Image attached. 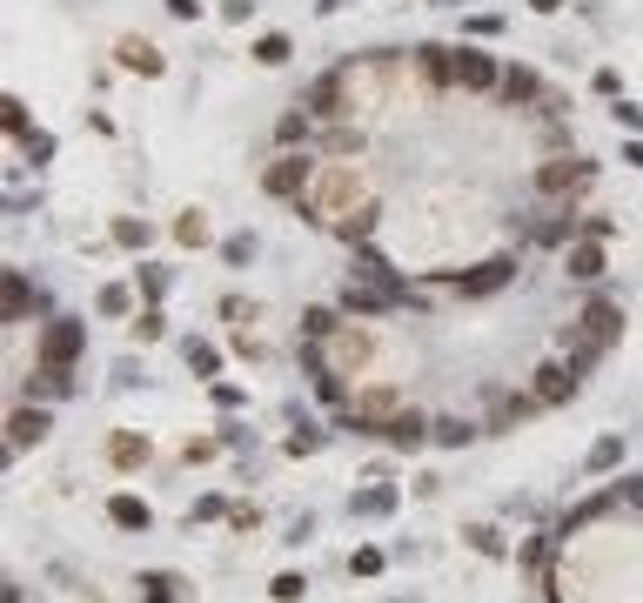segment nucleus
I'll list each match as a JSON object with an SVG mask.
<instances>
[{"label": "nucleus", "mask_w": 643, "mask_h": 603, "mask_svg": "<svg viewBox=\"0 0 643 603\" xmlns=\"http://www.w3.org/2000/svg\"><path fill=\"white\" fill-rule=\"evenodd\" d=\"M583 181H590V161H583V155H556V161H543V168L530 175V188H536V195H570V188H583Z\"/></svg>", "instance_id": "nucleus-3"}, {"label": "nucleus", "mask_w": 643, "mask_h": 603, "mask_svg": "<svg viewBox=\"0 0 643 603\" xmlns=\"http://www.w3.org/2000/svg\"><path fill=\"white\" fill-rule=\"evenodd\" d=\"M222 315H228V322H248V315H255V302H242V295H228V302H222Z\"/></svg>", "instance_id": "nucleus-46"}, {"label": "nucleus", "mask_w": 643, "mask_h": 603, "mask_svg": "<svg viewBox=\"0 0 643 603\" xmlns=\"http://www.w3.org/2000/svg\"><path fill=\"white\" fill-rule=\"evenodd\" d=\"M610 114H617L623 128H643V108H637V101H617V108H610Z\"/></svg>", "instance_id": "nucleus-47"}, {"label": "nucleus", "mask_w": 643, "mask_h": 603, "mask_svg": "<svg viewBox=\"0 0 643 603\" xmlns=\"http://www.w3.org/2000/svg\"><path fill=\"white\" fill-rule=\"evenodd\" d=\"M382 443H396V449H422V443H436V423H429L422 409H396V416H382Z\"/></svg>", "instance_id": "nucleus-5"}, {"label": "nucleus", "mask_w": 643, "mask_h": 603, "mask_svg": "<svg viewBox=\"0 0 643 603\" xmlns=\"http://www.w3.org/2000/svg\"><path fill=\"white\" fill-rule=\"evenodd\" d=\"M134 289L148 295V302H161V295H168V268H155V262H141V268H134Z\"/></svg>", "instance_id": "nucleus-25"}, {"label": "nucleus", "mask_w": 643, "mask_h": 603, "mask_svg": "<svg viewBox=\"0 0 643 603\" xmlns=\"http://www.w3.org/2000/svg\"><path fill=\"white\" fill-rule=\"evenodd\" d=\"M108 516L121 530H148V523H155V510H148L141 496H108Z\"/></svg>", "instance_id": "nucleus-20"}, {"label": "nucleus", "mask_w": 643, "mask_h": 603, "mask_svg": "<svg viewBox=\"0 0 643 603\" xmlns=\"http://www.w3.org/2000/svg\"><path fill=\"white\" fill-rule=\"evenodd\" d=\"M349 570H355V577H376V570H382V550H355Z\"/></svg>", "instance_id": "nucleus-42"}, {"label": "nucleus", "mask_w": 643, "mask_h": 603, "mask_svg": "<svg viewBox=\"0 0 643 603\" xmlns=\"http://www.w3.org/2000/svg\"><path fill=\"white\" fill-rule=\"evenodd\" d=\"M168 14H175V21H195V14H201V0H168Z\"/></svg>", "instance_id": "nucleus-48"}, {"label": "nucleus", "mask_w": 643, "mask_h": 603, "mask_svg": "<svg viewBox=\"0 0 643 603\" xmlns=\"http://www.w3.org/2000/svg\"><path fill=\"white\" fill-rule=\"evenodd\" d=\"M27 389H34V396H67V389H74V362H47L41 356V369H34V376H27Z\"/></svg>", "instance_id": "nucleus-16"}, {"label": "nucleus", "mask_w": 643, "mask_h": 603, "mask_svg": "<svg viewBox=\"0 0 643 603\" xmlns=\"http://www.w3.org/2000/svg\"><path fill=\"white\" fill-rule=\"evenodd\" d=\"M134 309V295L121 289V282H108V289H101V315H128Z\"/></svg>", "instance_id": "nucleus-36"}, {"label": "nucleus", "mask_w": 643, "mask_h": 603, "mask_svg": "<svg viewBox=\"0 0 643 603\" xmlns=\"http://www.w3.org/2000/svg\"><path fill=\"white\" fill-rule=\"evenodd\" d=\"M563 275H570V282H597L603 275V242L597 235H577V242L563 248Z\"/></svg>", "instance_id": "nucleus-10"}, {"label": "nucleus", "mask_w": 643, "mask_h": 603, "mask_svg": "<svg viewBox=\"0 0 643 603\" xmlns=\"http://www.w3.org/2000/svg\"><path fill=\"white\" fill-rule=\"evenodd\" d=\"M141 590H148V597H141V603H175V583H168V577H148V583H141Z\"/></svg>", "instance_id": "nucleus-40"}, {"label": "nucleus", "mask_w": 643, "mask_h": 603, "mask_svg": "<svg viewBox=\"0 0 643 603\" xmlns=\"http://www.w3.org/2000/svg\"><path fill=\"white\" fill-rule=\"evenodd\" d=\"M530 7H536V14H556V7H563V0H530Z\"/></svg>", "instance_id": "nucleus-50"}, {"label": "nucleus", "mask_w": 643, "mask_h": 603, "mask_svg": "<svg viewBox=\"0 0 643 603\" xmlns=\"http://www.w3.org/2000/svg\"><path fill=\"white\" fill-rule=\"evenodd\" d=\"M623 161H630V168H643V141H623Z\"/></svg>", "instance_id": "nucleus-49"}, {"label": "nucleus", "mask_w": 643, "mask_h": 603, "mask_svg": "<svg viewBox=\"0 0 643 603\" xmlns=\"http://www.w3.org/2000/svg\"><path fill=\"white\" fill-rule=\"evenodd\" d=\"M148 235H155V228L141 222V215H121V222H114V242L121 248H148Z\"/></svg>", "instance_id": "nucleus-28"}, {"label": "nucleus", "mask_w": 643, "mask_h": 603, "mask_svg": "<svg viewBox=\"0 0 643 603\" xmlns=\"http://www.w3.org/2000/svg\"><path fill=\"white\" fill-rule=\"evenodd\" d=\"M355 282H376V289H389V295H396V302H402V295H409V289H402V282H396V268L382 262V255H369V248L355 255Z\"/></svg>", "instance_id": "nucleus-17"}, {"label": "nucleus", "mask_w": 643, "mask_h": 603, "mask_svg": "<svg viewBox=\"0 0 643 603\" xmlns=\"http://www.w3.org/2000/svg\"><path fill=\"white\" fill-rule=\"evenodd\" d=\"M355 510H362V516H389V510H396V490H362V496H355Z\"/></svg>", "instance_id": "nucleus-34"}, {"label": "nucleus", "mask_w": 643, "mask_h": 603, "mask_svg": "<svg viewBox=\"0 0 643 603\" xmlns=\"http://www.w3.org/2000/svg\"><path fill=\"white\" fill-rule=\"evenodd\" d=\"M536 242H570V222H536Z\"/></svg>", "instance_id": "nucleus-45"}, {"label": "nucleus", "mask_w": 643, "mask_h": 603, "mask_svg": "<svg viewBox=\"0 0 643 603\" xmlns=\"http://www.w3.org/2000/svg\"><path fill=\"white\" fill-rule=\"evenodd\" d=\"M376 215H382V201H376V195L362 201V208H349V215L335 222V228H342V242H369V235H376Z\"/></svg>", "instance_id": "nucleus-18"}, {"label": "nucleus", "mask_w": 643, "mask_h": 603, "mask_svg": "<svg viewBox=\"0 0 643 603\" xmlns=\"http://www.w3.org/2000/svg\"><path fill=\"white\" fill-rule=\"evenodd\" d=\"M536 94H543V81H536L530 67H503V101H510V108H530Z\"/></svg>", "instance_id": "nucleus-19"}, {"label": "nucleus", "mask_w": 643, "mask_h": 603, "mask_svg": "<svg viewBox=\"0 0 643 603\" xmlns=\"http://www.w3.org/2000/svg\"><path fill=\"white\" fill-rule=\"evenodd\" d=\"M469 543H476L483 557H503V536H496V530H469Z\"/></svg>", "instance_id": "nucleus-41"}, {"label": "nucleus", "mask_w": 643, "mask_h": 603, "mask_svg": "<svg viewBox=\"0 0 643 603\" xmlns=\"http://www.w3.org/2000/svg\"><path fill=\"white\" fill-rule=\"evenodd\" d=\"M335 329H342L335 309H309V315H302V335H309V342H335Z\"/></svg>", "instance_id": "nucleus-26"}, {"label": "nucleus", "mask_w": 643, "mask_h": 603, "mask_svg": "<svg viewBox=\"0 0 643 603\" xmlns=\"http://www.w3.org/2000/svg\"><path fill=\"white\" fill-rule=\"evenodd\" d=\"M315 148H322V155H355V148H362V134H355V128H329Z\"/></svg>", "instance_id": "nucleus-30"}, {"label": "nucleus", "mask_w": 643, "mask_h": 603, "mask_svg": "<svg viewBox=\"0 0 643 603\" xmlns=\"http://www.w3.org/2000/svg\"><path fill=\"white\" fill-rule=\"evenodd\" d=\"M302 108H309L315 121H342V114H349V94H342V74H322V81H309V94H302Z\"/></svg>", "instance_id": "nucleus-8"}, {"label": "nucleus", "mask_w": 643, "mask_h": 603, "mask_svg": "<svg viewBox=\"0 0 643 603\" xmlns=\"http://www.w3.org/2000/svg\"><path fill=\"white\" fill-rule=\"evenodd\" d=\"M617 329H623V309H617V302H590V309H583V342L610 349V342H617Z\"/></svg>", "instance_id": "nucleus-12"}, {"label": "nucleus", "mask_w": 643, "mask_h": 603, "mask_svg": "<svg viewBox=\"0 0 643 603\" xmlns=\"http://www.w3.org/2000/svg\"><path fill=\"white\" fill-rule=\"evenodd\" d=\"M108 463H114V469H141V463H148V436H114V443H108Z\"/></svg>", "instance_id": "nucleus-22"}, {"label": "nucleus", "mask_w": 643, "mask_h": 603, "mask_svg": "<svg viewBox=\"0 0 643 603\" xmlns=\"http://www.w3.org/2000/svg\"><path fill=\"white\" fill-rule=\"evenodd\" d=\"M416 74L429 88H456V54L449 47H416Z\"/></svg>", "instance_id": "nucleus-15"}, {"label": "nucleus", "mask_w": 643, "mask_h": 603, "mask_svg": "<svg viewBox=\"0 0 643 603\" xmlns=\"http://www.w3.org/2000/svg\"><path fill=\"white\" fill-rule=\"evenodd\" d=\"M114 54H121V67H134V74H161V47H148V41H121L114 47Z\"/></svg>", "instance_id": "nucleus-21"}, {"label": "nucleus", "mask_w": 643, "mask_h": 603, "mask_svg": "<svg viewBox=\"0 0 643 603\" xmlns=\"http://www.w3.org/2000/svg\"><path fill=\"white\" fill-rule=\"evenodd\" d=\"M443 7H456V0H443Z\"/></svg>", "instance_id": "nucleus-51"}, {"label": "nucleus", "mask_w": 643, "mask_h": 603, "mask_svg": "<svg viewBox=\"0 0 643 603\" xmlns=\"http://www.w3.org/2000/svg\"><path fill=\"white\" fill-rule=\"evenodd\" d=\"M222 255H228L235 268H248V262H255V235H228V242H222Z\"/></svg>", "instance_id": "nucleus-35"}, {"label": "nucleus", "mask_w": 643, "mask_h": 603, "mask_svg": "<svg viewBox=\"0 0 643 603\" xmlns=\"http://www.w3.org/2000/svg\"><path fill=\"white\" fill-rule=\"evenodd\" d=\"M27 161L47 168V161H54V134H27Z\"/></svg>", "instance_id": "nucleus-38"}, {"label": "nucleus", "mask_w": 643, "mask_h": 603, "mask_svg": "<svg viewBox=\"0 0 643 603\" xmlns=\"http://www.w3.org/2000/svg\"><path fill=\"white\" fill-rule=\"evenodd\" d=\"M222 21H255V0H222Z\"/></svg>", "instance_id": "nucleus-44"}, {"label": "nucleus", "mask_w": 643, "mask_h": 603, "mask_svg": "<svg viewBox=\"0 0 643 603\" xmlns=\"http://www.w3.org/2000/svg\"><path fill=\"white\" fill-rule=\"evenodd\" d=\"M469 436H476V423H463V416H436V443H443V449H463Z\"/></svg>", "instance_id": "nucleus-23"}, {"label": "nucleus", "mask_w": 643, "mask_h": 603, "mask_svg": "<svg viewBox=\"0 0 643 603\" xmlns=\"http://www.w3.org/2000/svg\"><path fill=\"white\" fill-rule=\"evenodd\" d=\"M309 449H322V429H302V436H289V456H309Z\"/></svg>", "instance_id": "nucleus-43"}, {"label": "nucleus", "mask_w": 643, "mask_h": 603, "mask_svg": "<svg viewBox=\"0 0 643 603\" xmlns=\"http://www.w3.org/2000/svg\"><path fill=\"white\" fill-rule=\"evenodd\" d=\"M369 201V188H362V175H355L349 161H329L322 175H315V188L309 195H295V215L309 228H329L335 215H349V208H362Z\"/></svg>", "instance_id": "nucleus-1"}, {"label": "nucleus", "mask_w": 643, "mask_h": 603, "mask_svg": "<svg viewBox=\"0 0 643 603\" xmlns=\"http://www.w3.org/2000/svg\"><path fill=\"white\" fill-rule=\"evenodd\" d=\"M268 590H275V603H295V597H302V590H309V583L295 577V570H282V577L268 583Z\"/></svg>", "instance_id": "nucleus-37"}, {"label": "nucleus", "mask_w": 643, "mask_h": 603, "mask_svg": "<svg viewBox=\"0 0 643 603\" xmlns=\"http://www.w3.org/2000/svg\"><path fill=\"white\" fill-rule=\"evenodd\" d=\"M289 54H295V47H289V34H262V41H255V61H262V67H282Z\"/></svg>", "instance_id": "nucleus-27"}, {"label": "nucleus", "mask_w": 643, "mask_h": 603, "mask_svg": "<svg viewBox=\"0 0 643 603\" xmlns=\"http://www.w3.org/2000/svg\"><path fill=\"white\" fill-rule=\"evenodd\" d=\"M188 369H195V376L208 382L215 369H222V349H208V342H188Z\"/></svg>", "instance_id": "nucleus-29"}, {"label": "nucleus", "mask_w": 643, "mask_h": 603, "mask_svg": "<svg viewBox=\"0 0 643 603\" xmlns=\"http://www.w3.org/2000/svg\"><path fill=\"white\" fill-rule=\"evenodd\" d=\"M309 121H315L309 108H295V114H282V128H275V141H282V148H295V141H302V134H309Z\"/></svg>", "instance_id": "nucleus-31"}, {"label": "nucleus", "mask_w": 643, "mask_h": 603, "mask_svg": "<svg viewBox=\"0 0 643 603\" xmlns=\"http://www.w3.org/2000/svg\"><path fill=\"white\" fill-rule=\"evenodd\" d=\"M0 121H7V134H14V141H27V101H7V114H0Z\"/></svg>", "instance_id": "nucleus-39"}, {"label": "nucleus", "mask_w": 643, "mask_h": 603, "mask_svg": "<svg viewBox=\"0 0 643 603\" xmlns=\"http://www.w3.org/2000/svg\"><path fill=\"white\" fill-rule=\"evenodd\" d=\"M623 463V436H603V443H590V456H583V469H617Z\"/></svg>", "instance_id": "nucleus-24"}, {"label": "nucleus", "mask_w": 643, "mask_h": 603, "mask_svg": "<svg viewBox=\"0 0 643 603\" xmlns=\"http://www.w3.org/2000/svg\"><path fill=\"white\" fill-rule=\"evenodd\" d=\"M81 342H88L81 322H74V315H54V322L41 329V356L47 362H74V356H81Z\"/></svg>", "instance_id": "nucleus-7"}, {"label": "nucleus", "mask_w": 643, "mask_h": 603, "mask_svg": "<svg viewBox=\"0 0 643 603\" xmlns=\"http://www.w3.org/2000/svg\"><path fill=\"white\" fill-rule=\"evenodd\" d=\"M510 275H516V262H510V255H496V262H483V268H469V275H456V289H463V295H489V289H503Z\"/></svg>", "instance_id": "nucleus-13"}, {"label": "nucleus", "mask_w": 643, "mask_h": 603, "mask_svg": "<svg viewBox=\"0 0 643 603\" xmlns=\"http://www.w3.org/2000/svg\"><path fill=\"white\" fill-rule=\"evenodd\" d=\"M530 396L543 402V409L570 402V396H577V369H570V362H543V369L530 376Z\"/></svg>", "instance_id": "nucleus-6"}, {"label": "nucleus", "mask_w": 643, "mask_h": 603, "mask_svg": "<svg viewBox=\"0 0 643 603\" xmlns=\"http://www.w3.org/2000/svg\"><path fill=\"white\" fill-rule=\"evenodd\" d=\"M456 88H469V94L503 88V67H496V54H483V47H463V54H456Z\"/></svg>", "instance_id": "nucleus-4"}, {"label": "nucleus", "mask_w": 643, "mask_h": 603, "mask_svg": "<svg viewBox=\"0 0 643 603\" xmlns=\"http://www.w3.org/2000/svg\"><path fill=\"white\" fill-rule=\"evenodd\" d=\"M161 335H168L161 309H141V315H134V342H161Z\"/></svg>", "instance_id": "nucleus-33"}, {"label": "nucleus", "mask_w": 643, "mask_h": 603, "mask_svg": "<svg viewBox=\"0 0 643 603\" xmlns=\"http://www.w3.org/2000/svg\"><path fill=\"white\" fill-rule=\"evenodd\" d=\"M175 242H181V248H201V242H208V222H201L195 208H188V215L175 222Z\"/></svg>", "instance_id": "nucleus-32"}, {"label": "nucleus", "mask_w": 643, "mask_h": 603, "mask_svg": "<svg viewBox=\"0 0 643 603\" xmlns=\"http://www.w3.org/2000/svg\"><path fill=\"white\" fill-rule=\"evenodd\" d=\"M47 409H34V402H21V409H14V416H7V449H14V456H21V449H34L47 436Z\"/></svg>", "instance_id": "nucleus-9"}, {"label": "nucleus", "mask_w": 643, "mask_h": 603, "mask_svg": "<svg viewBox=\"0 0 643 603\" xmlns=\"http://www.w3.org/2000/svg\"><path fill=\"white\" fill-rule=\"evenodd\" d=\"M27 309H34V282L21 268H7L0 275V322H27Z\"/></svg>", "instance_id": "nucleus-11"}, {"label": "nucleus", "mask_w": 643, "mask_h": 603, "mask_svg": "<svg viewBox=\"0 0 643 603\" xmlns=\"http://www.w3.org/2000/svg\"><path fill=\"white\" fill-rule=\"evenodd\" d=\"M315 175H322V155H302V148H289V155H275L262 168V195L275 201H295V195H309Z\"/></svg>", "instance_id": "nucleus-2"}, {"label": "nucleus", "mask_w": 643, "mask_h": 603, "mask_svg": "<svg viewBox=\"0 0 643 603\" xmlns=\"http://www.w3.org/2000/svg\"><path fill=\"white\" fill-rule=\"evenodd\" d=\"M389 302H396V295L376 289V282H349V289H342V309H349V315H369V322H376V315H389Z\"/></svg>", "instance_id": "nucleus-14"}]
</instances>
